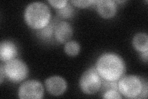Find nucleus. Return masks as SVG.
<instances>
[{
    "label": "nucleus",
    "instance_id": "f257e3e1",
    "mask_svg": "<svg viewBox=\"0 0 148 99\" xmlns=\"http://www.w3.org/2000/svg\"><path fill=\"white\" fill-rule=\"evenodd\" d=\"M95 68L101 78L108 81H119L126 71L123 59L113 52H106L100 55L96 61Z\"/></svg>",
    "mask_w": 148,
    "mask_h": 99
},
{
    "label": "nucleus",
    "instance_id": "f03ea898",
    "mask_svg": "<svg viewBox=\"0 0 148 99\" xmlns=\"http://www.w3.org/2000/svg\"><path fill=\"white\" fill-rule=\"evenodd\" d=\"M51 11L47 4L40 1L28 4L24 11V20L33 29L40 30L48 26L51 19Z\"/></svg>",
    "mask_w": 148,
    "mask_h": 99
},
{
    "label": "nucleus",
    "instance_id": "7ed1b4c3",
    "mask_svg": "<svg viewBox=\"0 0 148 99\" xmlns=\"http://www.w3.org/2000/svg\"><path fill=\"white\" fill-rule=\"evenodd\" d=\"M118 91L126 98H146L147 82L135 75H127L119 80Z\"/></svg>",
    "mask_w": 148,
    "mask_h": 99
},
{
    "label": "nucleus",
    "instance_id": "20e7f679",
    "mask_svg": "<svg viewBox=\"0 0 148 99\" xmlns=\"http://www.w3.org/2000/svg\"><path fill=\"white\" fill-rule=\"evenodd\" d=\"M81 91L87 95L96 93L102 86V78L95 67H91L83 73L80 79Z\"/></svg>",
    "mask_w": 148,
    "mask_h": 99
},
{
    "label": "nucleus",
    "instance_id": "39448f33",
    "mask_svg": "<svg viewBox=\"0 0 148 99\" xmlns=\"http://www.w3.org/2000/svg\"><path fill=\"white\" fill-rule=\"evenodd\" d=\"M5 76L12 82L24 81L29 74V68L24 61L14 58L6 63L4 66Z\"/></svg>",
    "mask_w": 148,
    "mask_h": 99
},
{
    "label": "nucleus",
    "instance_id": "423d86ee",
    "mask_svg": "<svg viewBox=\"0 0 148 99\" xmlns=\"http://www.w3.org/2000/svg\"><path fill=\"white\" fill-rule=\"evenodd\" d=\"M17 95L21 99H41L44 96V87L37 80H29L21 85Z\"/></svg>",
    "mask_w": 148,
    "mask_h": 99
},
{
    "label": "nucleus",
    "instance_id": "0eeeda50",
    "mask_svg": "<svg viewBox=\"0 0 148 99\" xmlns=\"http://www.w3.org/2000/svg\"><path fill=\"white\" fill-rule=\"evenodd\" d=\"M45 87L48 93L53 96H62L67 89L66 79L59 76H53L45 80Z\"/></svg>",
    "mask_w": 148,
    "mask_h": 99
},
{
    "label": "nucleus",
    "instance_id": "6e6552de",
    "mask_svg": "<svg viewBox=\"0 0 148 99\" xmlns=\"http://www.w3.org/2000/svg\"><path fill=\"white\" fill-rule=\"evenodd\" d=\"M96 9L102 17L109 19L114 17L117 11V6L113 0H99L96 3Z\"/></svg>",
    "mask_w": 148,
    "mask_h": 99
},
{
    "label": "nucleus",
    "instance_id": "1a4fd4ad",
    "mask_svg": "<svg viewBox=\"0 0 148 99\" xmlns=\"http://www.w3.org/2000/svg\"><path fill=\"white\" fill-rule=\"evenodd\" d=\"M73 35L72 27L68 22L61 21L55 26L54 35L59 43H66L69 41Z\"/></svg>",
    "mask_w": 148,
    "mask_h": 99
},
{
    "label": "nucleus",
    "instance_id": "9d476101",
    "mask_svg": "<svg viewBox=\"0 0 148 99\" xmlns=\"http://www.w3.org/2000/svg\"><path fill=\"white\" fill-rule=\"evenodd\" d=\"M18 54V48L14 42L11 40H3L0 44V59L3 62L16 58Z\"/></svg>",
    "mask_w": 148,
    "mask_h": 99
},
{
    "label": "nucleus",
    "instance_id": "9b49d317",
    "mask_svg": "<svg viewBox=\"0 0 148 99\" xmlns=\"http://www.w3.org/2000/svg\"><path fill=\"white\" fill-rule=\"evenodd\" d=\"M132 44L136 50L140 53L148 51V36L146 33L139 32L132 39Z\"/></svg>",
    "mask_w": 148,
    "mask_h": 99
},
{
    "label": "nucleus",
    "instance_id": "f8f14e48",
    "mask_svg": "<svg viewBox=\"0 0 148 99\" xmlns=\"http://www.w3.org/2000/svg\"><path fill=\"white\" fill-rule=\"evenodd\" d=\"M66 53L70 56H75L80 51V45L78 42L75 40H71L66 42L64 46Z\"/></svg>",
    "mask_w": 148,
    "mask_h": 99
},
{
    "label": "nucleus",
    "instance_id": "ddd939ff",
    "mask_svg": "<svg viewBox=\"0 0 148 99\" xmlns=\"http://www.w3.org/2000/svg\"><path fill=\"white\" fill-rule=\"evenodd\" d=\"M57 15L62 18H69L74 15L75 9L71 4H67V5L63 8L57 9Z\"/></svg>",
    "mask_w": 148,
    "mask_h": 99
},
{
    "label": "nucleus",
    "instance_id": "4468645a",
    "mask_svg": "<svg viewBox=\"0 0 148 99\" xmlns=\"http://www.w3.org/2000/svg\"><path fill=\"white\" fill-rule=\"evenodd\" d=\"M54 29L55 27L54 28L53 24H49L48 26H46L45 27L43 28L42 29L39 30V34L42 38L48 39L51 37Z\"/></svg>",
    "mask_w": 148,
    "mask_h": 99
},
{
    "label": "nucleus",
    "instance_id": "2eb2a0df",
    "mask_svg": "<svg viewBox=\"0 0 148 99\" xmlns=\"http://www.w3.org/2000/svg\"><path fill=\"white\" fill-rule=\"evenodd\" d=\"M71 3H72L73 5L77 7L83 8L88 7L93 3H96V1H93V0H72Z\"/></svg>",
    "mask_w": 148,
    "mask_h": 99
},
{
    "label": "nucleus",
    "instance_id": "dca6fc26",
    "mask_svg": "<svg viewBox=\"0 0 148 99\" xmlns=\"http://www.w3.org/2000/svg\"><path fill=\"white\" fill-rule=\"evenodd\" d=\"M103 98H122L121 94L119 92V91L115 89H109L106 91L103 94Z\"/></svg>",
    "mask_w": 148,
    "mask_h": 99
},
{
    "label": "nucleus",
    "instance_id": "f3484780",
    "mask_svg": "<svg viewBox=\"0 0 148 99\" xmlns=\"http://www.w3.org/2000/svg\"><path fill=\"white\" fill-rule=\"evenodd\" d=\"M48 3L57 9L63 8L68 4L67 0H49Z\"/></svg>",
    "mask_w": 148,
    "mask_h": 99
},
{
    "label": "nucleus",
    "instance_id": "a211bd4d",
    "mask_svg": "<svg viewBox=\"0 0 148 99\" xmlns=\"http://www.w3.org/2000/svg\"><path fill=\"white\" fill-rule=\"evenodd\" d=\"M0 83L2 84L4 80V76H5V74H4V66L3 64H1L0 65Z\"/></svg>",
    "mask_w": 148,
    "mask_h": 99
},
{
    "label": "nucleus",
    "instance_id": "6ab92c4d",
    "mask_svg": "<svg viewBox=\"0 0 148 99\" xmlns=\"http://www.w3.org/2000/svg\"><path fill=\"white\" fill-rule=\"evenodd\" d=\"M147 54L148 51H145V52L141 53V58L146 63L147 62Z\"/></svg>",
    "mask_w": 148,
    "mask_h": 99
}]
</instances>
